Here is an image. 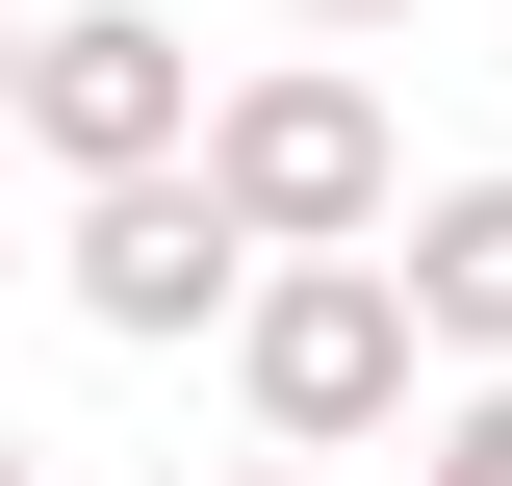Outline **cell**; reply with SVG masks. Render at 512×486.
Listing matches in <instances>:
<instances>
[{
  "instance_id": "6da1fadb",
  "label": "cell",
  "mask_w": 512,
  "mask_h": 486,
  "mask_svg": "<svg viewBox=\"0 0 512 486\" xmlns=\"http://www.w3.org/2000/svg\"><path fill=\"white\" fill-rule=\"evenodd\" d=\"M410 384H436L410 256H256V307H231V410L282 435V461H384V435H436Z\"/></svg>"
},
{
  "instance_id": "7a4b0ae2",
  "label": "cell",
  "mask_w": 512,
  "mask_h": 486,
  "mask_svg": "<svg viewBox=\"0 0 512 486\" xmlns=\"http://www.w3.org/2000/svg\"><path fill=\"white\" fill-rule=\"evenodd\" d=\"M205 180H231L256 256H384V231H410V154H384V103H359L333 52L231 77V103H205Z\"/></svg>"
},
{
  "instance_id": "3957f363",
  "label": "cell",
  "mask_w": 512,
  "mask_h": 486,
  "mask_svg": "<svg viewBox=\"0 0 512 486\" xmlns=\"http://www.w3.org/2000/svg\"><path fill=\"white\" fill-rule=\"evenodd\" d=\"M52 282H77V333H103V359H180V333H231V307H256V231H231V180H205V154H154V180H77Z\"/></svg>"
},
{
  "instance_id": "277c9868",
  "label": "cell",
  "mask_w": 512,
  "mask_h": 486,
  "mask_svg": "<svg viewBox=\"0 0 512 486\" xmlns=\"http://www.w3.org/2000/svg\"><path fill=\"white\" fill-rule=\"evenodd\" d=\"M205 103H231V77H205L154 0H52V26H26V154H52V205H77V180H154V154H205Z\"/></svg>"
},
{
  "instance_id": "5b68a950",
  "label": "cell",
  "mask_w": 512,
  "mask_h": 486,
  "mask_svg": "<svg viewBox=\"0 0 512 486\" xmlns=\"http://www.w3.org/2000/svg\"><path fill=\"white\" fill-rule=\"evenodd\" d=\"M410 307H436V359H512V180H410Z\"/></svg>"
},
{
  "instance_id": "8992f818",
  "label": "cell",
  "mask_w": 512,
  "mask_h": 486,
  "mask_svg": "<svg viewBox=\"0 0 512 486\" xmlns=\"http://www.w3.org/2000/svg\"><path fill=\"white\" fill-rule=\"evenodd\" d=\"M410 486H512V359H487V384H461V410H436V435H410Z\"/></svg>"
},
{
  "instance_id": "52a82bcc",
  "label": "cell",
  "mask_w": 512,
  "mask_h": 486,
  "mask_svg": "<svg viewBox=\"0 0 512 486\" xmlns=\"http://www.w3.org/2000/svg\"><path fill=\"white\" fill-rule=\"evenodd\" d=\"M231 486H359V461H282V435H256V461H231Z\"/></svg>"
},
{
  "instance_id": "ba28073f",
  "label": "cell",
  "mask_w": 512,
  "mask_h": 486,
  "mask_svg": "<svg viewBox=\"0 0 512 486\" xmlns=\"http://www.w3.org/2000/svg\"><path fill=\"white\" fill-rule=\"evenodd\" d=\"M282 26H410V0H282Z\"/></svg>"
}]
</instances>
